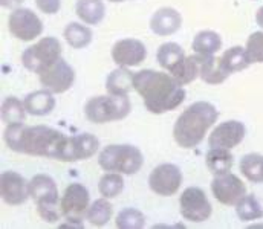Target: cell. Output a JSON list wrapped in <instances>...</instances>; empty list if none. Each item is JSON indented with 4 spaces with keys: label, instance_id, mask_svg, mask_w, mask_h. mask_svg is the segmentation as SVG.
Instances as JSON below:
<instances>
[{
    "label": "cell",
    "instance_id": "cell-1",
    "mask_svg": "<svg viewBox=\"0 0 263 229\" xmlns=\"http://www.w3.org/2000/svg\"><path fill=\"white\" fill-rule=\"evenodd\" d=\"M133 90L142 98L153 115H164L178 109L187 98L185 87L165 71L141 69L133 76Z\"/></svg>",
    "mask_w": 263,
    "mask_h": 229
},
{
    "label": "cell",
    "instance_id": "cell-2",
    "mask_svg": "<svg viewBox=\"0 0 263 229\" xmlns=\"http://www.w3.org/2000/svg\"><path fill=\"white\" fill-rule=\"evenodd\" d=\"M219 119V110L210 101H195L173 124V139L184 150L196 149Z\"/></svg>",
    "mask_w": 263,
    "mask_h": 229
},
{
    "label": "cell",
    "instance_id": "cell-3",
    "mask_svg": "<svg viewBox=\"0 0 263 229\" xmlns=\"http://www.w3.org/2000/svg\"><path fill=\"white\" fill-rule=\"evenodd\" d=\"M66 139L65 133L49 126H26L20 154L62 160Z\"/></svg>",
    "mask_w": 263,
    "mask_h": 229
},
{
    "label": "cell",
    "instance_id": "cell-4",
    "mask_svg": "<svg viewBox=\"0 0 263 229\" xmlns=\"http://www.w3.org/2000/svg\"><path fill=\"white\" fill-rule=\"evenodd\" d=\"M84 116L92 124H107L127 118L132 112L129 95H97L86 101Z\"/></svg>",
    "mask_w": 263,
    "mask_h": 229
},
{
    "label": "cell",
    "instance_id": "cell-5",
    "mask_svg": "<svg viewBox=\"0 0 263 229\" xmlns=\"http://www.w3.org/2000/svg\"><path fill=\"white\" fill-rule=\"evenodd\" d=\"M98 165L103 171L133 176L141 171L144 154L133 144H109L98 153Z\"/></svg>",
    "mask_w": 263,
    "mask_h": 229
},
{
    "label": "cell",
    "instance_id": "cell-6",
    "mask_svg": "<svg viewBox=\"0 0 263 229\" xmlns=\"http://www.w3.org/2000/svg\"><path fill=\"white\" fill-rule=\"evenodd\" d=\"M62 54L63 48L57 37H42L22 52V65L26 71L40 75L60 58H63Z\"/></svg>",
    "mask_w": 263,
    "mask_h": 229
},
{
    "label": "cell",
    "instance_id": "cell-7",
    "mask_svg": "<svg viewBox=\"0 0 263 229\" xmlns=\"http://www.w3.org/2000/svg\"><path fill=\"white\" fill-rule=\"evenodd\" d=\"M8 29L12 37L20 41H35L43 34V22L31 8H15L8 15Z\"/></svg>",
    "mask_w": 263,
    "mask_h": 229
},
{
    "label": "cell",
    "instance_id": "cell-8",
    "mask_svg": "<svg viewBox=\"0 0 263 229\" xmlns=\"http://www.w3.org/2000/svg\"><path fill=\"white\" fill-rule=\"evenodd\" d=\"M179 213L187 222L203 223L211 217L213 205L200 186H189L179 196Z\"/></svg>",
    "mask_w": 263,
    "mask_h": 229
},
{
    "label": "cell",
    "instance_id": "cell-9",
    "mask_svg": "<svg viewBox=\"0 0 263 229\" xmlns=\"http://www.w3.org/2000/svg\"><path fill=\"white\" fill-rule=\"evenodd\" d=\"M184 182L182 170L172 162H162L156 165L148 174V188L161 197H172L175 196Z\"/></svg>",
    "mask_w": 263,
    "mask_h": 229
},
{
    "label": "cell",
    "instance_id": "cell-10",
    "mask_svg": "<svg viewBox=\"0 0 263 229\" xmlns=\"http://www.w3.org/2000/svg\"><path fill=\"white\" fill-rule=\"evenodd\" d=\"M210 188L214 199L225 206H234L247 194V185L237 174L231 171L227 174L214 176Z\"/></svg>",
    "mask_w": 263,
    "mask_h": 229
},
{
    "label": "cell",
    "instance_id": "cell-11",
    "mask_svg": "<svg viewBox=\"0 0 263 229\" xmlns=\"http://www.w3.org/2000/svg\"><path fill=\"white\" fill-rule=\"evenodd\" d=\"M247 136V126L239 119H227L217 122L208 133V147H220L233 150Z\"/></svg>",
    "mask_w": 263,
    "mask_h": 229
},
{
    "label": "cell",
    "instance_id": "cell-12",
    "mask_svg": "<svg viewBox=\"0 0 263 229\" xmlns=\"http://www.w3.org/2000/svg\"><path fill=\"white\" fill-rule=\"evenodd\" d=\"M0 197L9 206H20L31 199L29 180L14 170H5L0 174Z\"/></svg>",
    "mask_w": 263,
    "mask_h": 229
},
{
    "label": "cell",
    "instance_id": "cell-13",
    "mask_svg": "<svg viewBox=\"0 0 263 229\" xmlns=\"http://www.w3.org/2000/svg\"><path fill=\"white\" fill-rule=\"evenodd\" d=\"M110 57L114 63L120 68H135L145 61L147 48L139 38L126 37L114 43L110 49Z\"/></svg>",
    "mask_w": 263,
    "mask_h": 229
},
{
    "label": "cell",
    "instance_id": "cell-14",
    "mask_svg": "<svg viewBox=\"0 0 263 229\" xmlns=\"http://www.w3.org/2000/svg\"><path fill=\"white\" fill-rule=\"evenodd\" d=\"M100 139L87 132L67 136L62 154V162H78L87 160L100 153Z\"/></svg>",
    "mask_w": 263,
    "mask_h": 229
},
{
    "label": "cell",
    "instance_id": "cell-15",
    "mask_svg": "<svg viewBox=\"0 0 263 229\" xmlns=\"http://www.w3.org/2000/svg\"><path fill=\"white\" fill-rule=\"evenodd\" d=\"M75 69L67 63L65 58H60L51 68L39 75L42 87L51 90L54 95H60L67 92L75 82Z\"/></svg>",
    "mask_w": 263,
    "mask_h": 229
},
{
    "label": "cell",
    "instance_id": "cell-16",
    "mask_svg": "<svg viewBox=\"0 0 263 229\" xmlns=\"http://www.w3.org/2000/svg\"><path fill=\"white\" fill-rule=\"evenodd\" d=\"M89 205H90V193L80 182L69 183L60 197L63 217H84Z\"/></svg>",
    "mask_w": 263,
    "mask_h": 229
},
{
    "label": "cell",
    "instance_id": "cell-17",
    "mask_svg": "<svg viewBox=\"0 0 263 229\" xmlns=\"http://www.w3.org/2000/svg\"><path fill=\"white\" fill-rule=\"evenodd\" d=\"M29 194L31 199L35 202L37 208L49 206V205H60V193L57 182L52 176L46 173H39L31 177L29 180Z\"/></svg>",
    "mask_w": 263,
    "mask_h": 229
},
{
    "label": "cell",
    "instance_id": "cell-18",
    "mask_svg": "<svg viewBox=\"0 0 263 229\" xmlns=\"http://www.w3.org/2000/svg\"><path fill=\"white\" fill-rule=\"evenodd\" d=\"M148 26L153 34L159 37H168L182 28V15L176 8L162 6L152 14Z\"/></svg>",
    "mask_w": 263,
    "mask_h": 229
},
{
    "label": "cell",
    "instance_id": "cell-19",
    "mask_svg": "<svg viewBox=\"0 0 263 229\" xmlns=\"http://www.w3.org/2000/svg\"><path fill=\"white\" fill-rule=\"evenodd\" d=\"M23 102H25L28 115L37 116V118L51 115L55 110V106H57L55 95L51 90L45 89V87L28 93L23 98Z\"/></svg>",
    "mask_w": 263,
    "mask_h": 229
},
{
    "label": "cell",
    "instance_id": "cell-20",
    "mask_svg": "<svg viewBox=\"0 0 263 229\" xmlns=\"http://www.w3.org/2000/svg\"><path fill=\"white\" fill-rule=\"evenodd\" d=\"M219 63L228 75L242 72L253 65L245 46H239V45L225 49L219 57Z\"/></svg>",
    "mask_w": 263,
    "mask_h": 229
},
{
    "label": "cell",
    "instance_id": "cell-21",
    "mask_svg": "<svg viewBox=\"0 0 263 229\" xmlns=\"http://www.w3.org/2000/svg\"><path fill=\"white\" fill-rule=\"evenodd\" d=\"M223 46L219 32L211 29H202L193 37L192 49L199 57H214Z\"/></svg>",
    "mask_w": 263,
    "mask_h": 229
},
{
    "label": "cell",
    "instance_id": "cell-22",
    "mask_svg": "<svg viewBox=\"0 0 263 229\" xmlns=\"http://www.w3.org/2000/svg\"><path fill=\"white\" fill-rule=\"evenodd\" d=\"M75 14L80 22L97 26L106 17V5L104 0H77L75 2Z\"/></svg>",
    "mask_w": 263,
    "mask_h": 229
},
{
    "label": "cell",
    "instance_id": "cell-23",
    "mask_svg": "<svg viewBox=\"0 0 263 229\" xmlns=\"http://www.w3.org/2000/svg\"><path fill=\"white\" fill-rule=\"evenodd\" d=\"M205 165L213 176L227 174L233 170L234 156L231 150L220 147H210L205 154Z\"/></svg>",
    "mask_w": 263,
    "mask_h": 229
},
{
    "label": "cell",
    "instance_id": "cell-24",
    "mask_svg": "<svg viewBox=\"0 0 263 229\" xmlns=\"http://www.w3.org/2000/svg\"><path fill=\"white\" fill-rule=\"evenodd\" d=\"M63 37L72 49H84L93 40L90 26L83 22H69L63 29Z\"/></svg>",
    "mask_w": 263,
    "mask_h": 229
},
{
    "label": "cell",
    "instance_id": "cell-25",
    "mask_svg": "<svg viewBox=\"0 0 263 229\" xmlns=\"http://www.w3.org/2000/svg\"><path fill=\"white\" fill-rule=\"evenodd\" d=\"M112 217H114V205L106 197H100L90 202L84 214V219L87 220V223L95 228L106 226L112 220Z\"/></svg>",
    "mask_w": 263,
    "mask_h": 229
},
{
    "label": "cell",
    "instance_id": "cell-26",
    "mask_svg": "<svg viewBox=\"0 0 263 229\" xmlns=\"http://www.w3.org/2000/svg\"><path fill=\"white\" fill-rule=\"evenodd\" d=\"M133 76L129 68H117L106 78V90L110 95H129L133 90Z\"/></svg>",
    "mask_w": 263,
    "mask_h": 229
},
{
    "label": "cell",
    "instance_id": "cell-27",
    "mask_svg": "<svg viewBox=\"0 0 263 229\" xmlns=\"http://www.w3.org/2000/svg\"><path fill=\"white\" fill-rule=\"evenodd\" d=\"M184 58L185 52L182 46L175 41H165L156 51V61L165 72H172Z\"/></svg>",
    "mask_w": 263,
    "mask_h": 229
},
{
    "label": "cell",
    "instance_id": "cell-28",
    "mask_svg": "<svg viewBox=\"0 0 263 229\" xmlns=\"http://www.w3.org/2000/svg\"><path fill=\"white\" fill-rule=\"evenodd\" d=\"M240 174L251 183H263V154L247 153L239 160Z\"/></svg>",
    "mask_w": 263,
    "mask_h": 229
},
{
    "label": "cell",
    "instance_id": "cell-29",
    "mask_svg": "<svg viewBox=\"0 0 263 229\" xmlns=\"http://www.w3.org/2000/svg\"><path fill=\"white\" fill-rule=\"evenodd\" d=\"M236 216L240 222H257L263 219V205L254 194H245L236 205Z\"/></svg>",
    "mask_w": 263,
    "mask_h": 229
},
{
    "label": "cell",
    "instance_id": "cell-30",
    "mask_svg": "<svg viewBox=\"0 0 263 229\" xmlns=\"http://www.w3.org/2000/svg\"><path fill=\"white\" fill-rule=\"evenodd\" d=\"M26 115H28V112H26L25 102L22 99H18L17 96H12V95L5 96V99L2 101V106H0V116L6 126L25 122Z\"/></svg>",
    "mask_w": 263,
    "mask_h": 229
},
{
    "label": "cell",
    "instance_id": "cell-31",
    "mask_svg": "<svg viewBox=\"0 0 263 229\" xmlns=\"http://www.w3.org/2000/svg\"><path fill=\"white\" fill-rule=\"evenodd\" d=\"M199 69H200V57L193 54V55H185V58L168 74L179 84L189 86L199 78Z\"/></svg>",
    "mask_w": 263,
    "mask_h": 229
},
{
    "label": "cell",
    "instance_id": "cell-32",
    "mask_svg": "<svg viewBox=\"0 0 263 229\" xmlns=\"http://www.w3.org/2000/svg\"><path fill=\"white\" fill-rule=\"evenodd\" d=\"M228 74L222 69L219 58L214 57H200V69H199V78L211 86H217L227 81Z\"/></svg>",
    "mask_w": 263,
    "mask_h": 229
},
{
    "label": "cell",
    "instance_id": "cell-33",
    "mask_svg": "<svg viewBox=\"0 0 263 229\" xmlns=\"http://www.w3.org/2000/svg\"><path fill=\"white\" fill-rule=\"evenodd\" d=\"M124 174L115 171H106L98 180V193L101 197L115 199L124 191Z\"/></svg>",
    "mask_w": 263,
    "mask_h": 229
},
{
    "label": "cell",
    "instance_id": "cell-34",
    "mask_svg": "<svg viewBox=\"0 0 263 229\" xmlns=\"http://www.w3.org/2000/svg\"><path fill=\"white\" fill-rule=\"evenodd\" d=\"M115 226L120 229H141L145 226V216L135 206L123 208L115 217Z\"/></svg>",
    "mask_w": 263,
    "mask_h": 229
},
{
    "label": "cell",
    "instance_id": "cell-35",
    "mask_svg": "<svg viewBox=\"0 0 263 229\" xmlns=\"http://www.w3.org/2000/svg\"><path fill=\"white\" fill-rule=\"evenodd\" d=\"M26 124L18 122V124H8L5 132H3V141L6 147L11 152H22V142H23V133H25Z\"/></svg>",
    "mask_w": 263,
    "mask_h": 229
},
{
    "label": "cell",
    "instance_id": "cell-36",
    "mask_svg": "<svg viewBox=\"0 0 263 229\" xmlns=\"http://www.w3.org/2000/svg\"><path fill=\"white\" fill-rule=\"evenodd\" d=\"M245 49L251 58L253 63H263V31H256V32H251L248 40H247V45H245Z\"/></svg>",
    "mask_w": 263,
    "mask_h": 229
},
{
    "label": "cell",
    "instance_id": "cell-37",
    "mask_svg": "<svg viewBox=\"0 0 263 229\" xmlns=\"http://www.w3.org/2000/svg\"><path fill=\"white\" fill-rule=\"evenodd\" d=\"M35 5L40 12L46 15H54L62 8V0H35Z\"/></svg>",
    "mask_w": 263,
    "mask_h": 229
},
{
    "label": "cell",
    "instance_id": "cell-38",
    "mask_svg": "<svg viewBox=\"0 0 263 229\" xmlns=\"http://www.w3.org/2000/svg\"><path fill=\"white\" fill-rule=\"evenodd\" d=\"M59 228H84L83 217H65V222H62V223L59 225Z\"/></svg>",
    "mask_w": 263,
    "mask_h": 229
},
{
    "label": "cell",
    "instance_id": "cell-39",
    "mask_svg": "<svg viewBox=\"0 0 263 229\" xmlns=\"http://www.w3.org/2000/svg\"><path fill=\"white\" fill-rule=\"evenodd\" d=\"M23 2H25V0H0V5H2V8L15 9V8H20V5H22Z\"/></svg>",
    "mask_w": 263,
    "mask_h": 229
},
{
    "label": "cell",
    "instance_id": "cell-40",
    "mask_svg": "<svg viewBox=\"0 0 263 229\" xmlns=\"http://www.w3.org/2000/svg\"><path fill=\"white\" fill-rule=\"evenodd\" d=\"M256 23H257V26L263 31V5L257 9V12H256Z\"/></svg>",
    "mask_w": 263,
    "mask_h": 229
},
{
    "label": "cell",
    "instance_id": "cell-41",
    "mask_svg": "<svg viewBox=\"0 0 263 229\" xmlns=\"http://www.w3.org/2000/svg\"><path fill=\"white\" fill-rule=\"evenodd\" d=\"M248 228H260V229H263V222H259V223H256V222H250Z\"/></svg>",
    "mask_w": 263,
    "mask_h": 229
},
{
    "label": "cell",
    "instance_id": "cell-42",
    "mask_svg": "<svg viewBox=\"0 0 263 229\" xmlns=\"http://www.w3.org/2000/svg\"><path fill=\"white\" fill-rule=\"evenodd\" d=\"M109 2H114V3H121V2H127V0H109Z\"/></svg>",
    "mask_w": 263,
    "mask_h": 229
},
{
    "label": "cell",
    "instance_id": "cell-43",
    "mask_svg": "<svg viewBox=\"0 0 263 229\" xmlns=\"http://www.w3.org/2000/svg\"><path fill=\"white\" fill-rule=\"evenodd\" d=\"M254 2H257V0H254Z\"/></svg>",
    "mask_w": 263,
    "mask_h": 229
}]
</instances>
